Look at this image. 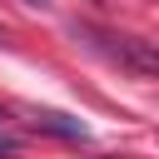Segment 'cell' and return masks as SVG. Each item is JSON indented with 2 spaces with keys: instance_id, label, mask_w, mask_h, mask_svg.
<instances>
[{
  "instance_id": "obj_1",
  "label": "cell",
  "mask_w": 159,
  "mask_h": 159,
  "mask_svg": "<svg viewBox=\"0 0 159 159\" xmlns=\"http://www.w3.org/2000/svg\"><path fill=\"white\" fill-rule=\"evenodd\" d=\"M75 40L84 50H94L104 65L124 70V75H139V80H159V45L154 40H139V35H119V30H99V25H80L75 20Z\"/></svg>"
},
{
  "instance_id": "obj_2",
  "label": "cell",
  "mask_w": 159,
  "mask_h": 159,
  "mask_svg": "<svg viewBox=\"0 0 159 159\" xmlns=\"http://www.w3.org/2000/svg\"><path fill=\"white\" fill-rule=\"evenodd\" d=\"M30 124H35V129H45V134H60V139H89V129H84L80 119L60 114V109H35V114H30Z\"/></svg>"
},
{
  "instance_id": "obj_3",
  "label": "cell",
  "mask_w": 159,
  "mask_h": 159,
  "mask_svg": "<svg viewBox=\"0 0 159 159\" xmlns=\"http://www.w3.org/2000/svg\"><path fill=\"white\" fill-rule=\"evenodd\" d=\"M10 154H20V139L15 134H0V159H10Z\"/></svg>"
}]
</instances>
